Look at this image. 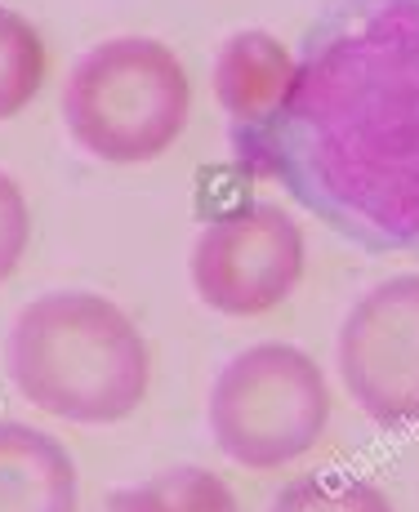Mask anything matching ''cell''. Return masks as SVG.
Segmentation results:
<instances>
[{"label": "cell", "instance_id": "cell-1", "mask_svg": "<svg viewBox=\"0 0 419 512\" xmlns=\"http://www.w3.org/2000/svg\"><path fill=\"white\" fill-rule=\"evenodd\" d=\"M232 143L330 232L419 250V0H326L286 107Z\"/></svg>", "mask_w": 419, "mask_h": 512}, {"label": "cell", "instance_id": "cell-2", "mask_svg": "<svg viewBox=\"0 0 419 512\" xmlns=\"http://www.w3.org/2000/svg\"><path fill=\"white\" fill-rule=\"evenodd\" d=\"M5 374L45 415L107 428L148 401L152 352L130 312L107 294L50 290L9 321Z\"/></svg>", "mask_w": 419, "mask_h": 512}, {"label": "cell", "instance_id": "cell-3", "mask_svg": "<svg viewBox=\"0 0 419 512\" xmlns=\"http://www.w3.org/2000/svg\"><path fill=\"white\" fill-rule=\"evenodd\" d=\"M58 112L85 156L103 165H152L188 130V67L157 36H107L72 63Z\"/></svg>", "mask_w": 419, "mask_h": 512}, {"label": "cell", "instance_id": "cell-4", "mask_svg": "<svg viewBox=\"0 0 419 512\" xmlns=\"http://www.w3.org/2000/svg\"><path fill=\"white\" fill-rule=\"evenodd\" d=\"M206 423L219 455L237 468H290L326 437L330 379L295 343H250L214 374Z\"/></svg>", "mask_w": 419, "mask_h": 512}, {"label": "cell", "instance_id": "cell-5", "mask_svg": "<svg viewBox=\"0 0 419 512\" xmlns=\"http://www.w3.org/2000/svg\"><path fill=\"white\" fill-rule=\"evenodd\" d=\"M304 228L277 201H237L210 214L188 250V281L219 317H263L304 281Z\"/></svg>", "mask_w": 419, "mask_h": 512}, {"label": "cell", "instance_id": "cell-6", "mask_svg": "<svg viewBox=\"0 0 419 512\" xmlns=\"http://www.w3.org/2000/svg\"><path fill=\"white\" fill-rule=\"evenodd\" d=\"M335 366L357 410L384 432L419 428V272L375 281L348 308Z\"/></svg>", "mask_w": 419, "mask_h": 512}, {"label": "cell", "instance_id": "cell-7", "mask_svg": "<svg viewBox=\"0 0 419 512\" xmlns=\"http://www.w3.org/2000/svg\"><path fill=\"white\" fill-rule=\"evenodd\" d=\"M299 54L263 27H241L219 45L210 63V90L219 112L232 121V134L263 130L286 107L295 85Z\"/></svg>", "mask_w": 419, "mask_h": 512}, {"label": "cell", "instance_id": "cell-8", "mask_svg": "<svg viewBox=\"0 0 419 512\" xmlns=\"http://www.w3.org/2000/svg\"><path fill=\"white\" fill-rule=\"evenodd\" d=\"M0 512H81V472L54 432L0 419Z\"/></svg>", "mask_w": 419, "mask_h": 512}, {"label": "cell", "instance_id": "cell-9", "mask_svg": "<svg viewBox=\"0 0 419 512\" xmlns=\"http://www.w3.org/2000/svg\"><path fill=\"white\" fill-rule=\"evenodd\" d=\"M112 512H241L232 486L201 464H174L143 481L116 486L107 499Z\"/></svg>", "mask_w": 419, "mask_h": 512}, {"label": "cell", "instance_id": "cell-10", "mask_svg": "<svg viewBox=\"0 0 419 512\" xmlns=\"http://www.w3.org/2000/svg\"><path fill=\"white\" fill-rule=\"evenodd\" d=\"M50 72L45 36L18 9L0 5V121H14L36 103Z\"/></svg>", "mask_w": 419, "mask_h": 512}, {"label": "cell", "instance_id": "cell-11", "mask_svg": "<svg viewBox=\"0 0 419 512\" xmlns=\"http://www.w3.org/2000/svg\"><path fill=\"white\" fill-rule=\"evenodd\" d=\"M268 512H397L393 499L353 472H304L272 495Z\"/></svg>", "mask_w": 419, "mask_h": 512}, {"label": "cell", "instance_id": "cell-12", "mask_svg": "<svg viewBox=\"0 0 419 512\" xmlns=\"http://www.w3.org/2000/svg\"><path fill=\"white\" fill-rule=\"evenodd\" d=\"M32 245V205L9 170H0V285L18 272Z\"/></svg>", "mask_w": 419, "mask_h": 512}]
</instances>
